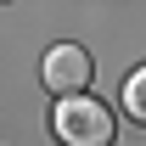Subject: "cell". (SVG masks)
<instances>
[{
    "instance_id": "2",
    "label": "cell",
    "mask_w": 146,
    "mask_h": 146,
    "mask_svg": "<svg viewBox=\"0 0 146 146\" xmlns=\"http://www.w3.org/2000/svg\"><path fill=\"white\" fill-rule=\"evenodd\" d=\"M39 79H45V90H51L56 101L90 96V79H96V56L84 51V45H51V51H45V68H39Z\"/></svg>"
},
{
    "instance_id": "1",
    "label": "cell",
    "mask_w": 146,
    "mask_h": 146,
    "mask_svg": "<svg viewBox=\"0 0 146 146\" xmlns=\"http://www.w3.org/2000/svg\"><path fill=\"white\" fill-rule=\"evenodd\" d=\"M51 129H56L62 146H112L118 118H112L107 101H96V96H73V101H56Z\"/></svg>"
},
{
    "instance_id": "3",
    "label": "cell",
    "mask_w": 146,
    "mask_h": 146,
    "mask_svg": "<svg viewBox=\"0 0 146 146\" xmlns=\"http://www.w3.org/2000/svg\"><path fill=\"white\" fill-rule=\"evenodd\" d=\"M124 112L135 118V124H146V68H135L124 79Z\"/></svg>"
}]
</instances>
